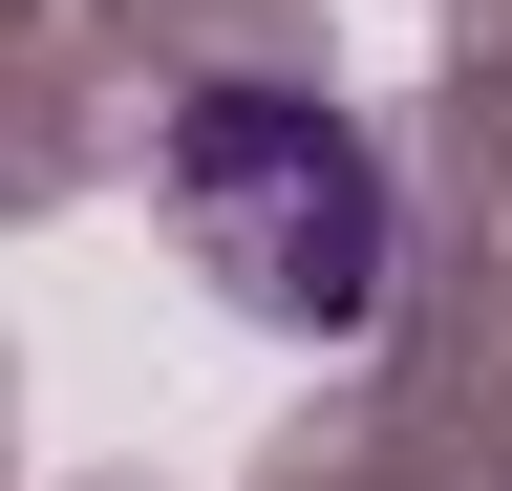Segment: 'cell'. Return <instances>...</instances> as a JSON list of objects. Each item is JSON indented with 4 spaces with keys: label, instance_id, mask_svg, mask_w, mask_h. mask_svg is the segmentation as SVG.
I'll return each mask as SVG.
<instances>
[{
    "label": "cell",
    "instance_id": "cell-1",
    "mask_svg": "<svg viewBox=\"0 0 512 491\" xmlns=\"http://www.w3.org/2000/svg\"><path fill=\"white\" fill-rule=\"evenodd\" d=\"M171 235H192V278L235 299V321H299V342H342L384 257H406V214H384V150L342 129V107H299V86H256L214 65L171 107Z\"/></svg>",
    "mask_w": 512,
    "mask_h": 491
}]
</instances>
